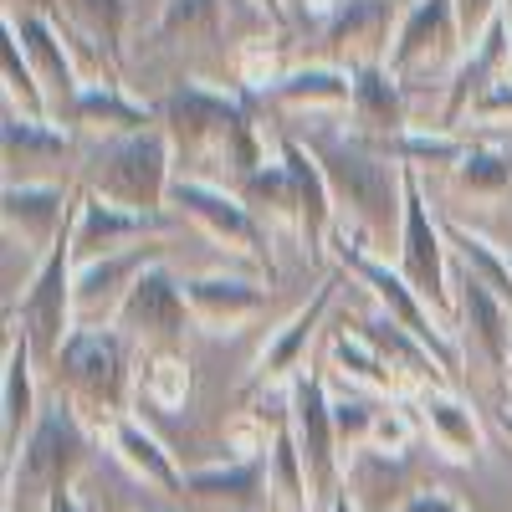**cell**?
Returning a JSON list of instances; mask_svg holds the SVG:
<instances>
[{
  "mask_svg": "<svg viewBox=\"0 0 512 512\" xmlns=\"http://www.w3.org/2000/svg\"><path fill=\"white\" fill-rule=\"evenodd\" d=\"M272 441H277V420L267 425V415H256V410H246L226 425V451L231 456H267Z\"/></svg>",
  "mask_w": 512,
  "mask_h": 512,
  "instance_id": "cell-42",
  "label": "cell"
},
{
  "mask_svg": "<svg viewBox=\"0 0 512 512\" xmlns=\"http://www.w3.org/2000/svg\"><path fill=\"white\" fill-rule=\"evenodd\" d=\"M390 512H466L461 502H456V492H446V487H425V492H415V497H405L400 507H390Z\"/></svg>",
  "mask_w": 512,
  "mask_h": 512,
  "instance_id": "cell-45",
  "label": "cell"
},
{
  "mask_svg": "<svg viewBox=\"0 0 512 512\" xmlns=\"http://www.w3.org/2000/svg\"><path fill=\"white\" fill-rule=\"evenodd\" d=\"M77 190L62 180H6L0 190V221L16 246H26L36 262L72 231Z\"/></svg>",
  "mask_w": 512,
  "mask_h": 512,
  "instance_id": "cell-14",
  "label": "cell"
},
{
  "mask_svg": "<svg viewBox=\"0 0 512 512\" xmlns=\"http://www.w3.org/2000/svg\"><path fill=\"white\" fill-rule=\"evenodd\" d=\"M267 507L272 512H318L313 482H308V461L297 451V436L287 415L277 420V441L267 451Z\"/></svg>",
  "mask_w": 512,
  "mask_h": 512,
  "instance_id": "cell-32",
  "label": "cell"
},
{
  "mask_svg": "<svg viewBox=\"0 0 512 512\" xmlns=\"http://www.w3.org/2000/svg\"><path fill=\"white\" fill-rule=\"evenodd\" d=\"M169 210H180L190 226H200L205 241H216L221 251L241 256V262L262 267L267 277L277 272L272 262V231L262 226V216L221 180H205V175H175L169 185Z\"/></svg>",
  "mask_w": 512,
  "mask_h": 512,
  "instance_id": "cell-9",
  "label": "cell"
},
{
  "mask_svg": "<svg viewBox=\"0 0 512 512\" xmlns=\"http://www.w3.org/2000/svg\"><path fill=\"white\" fill-rule=\"evenodd\" d=\"M0 93H6V108H16V113H36V118H52V103H47V88H41V77H36V67L26 62V52H21V41L6 31V47H0Z\"/></svg>",
  "mask_w": 512,
  "mask_h": 512,
  "instance_id": "cell-37",
  "label": "cell"
},
{
  "mask_svg": "<svg viewBox=\"0 0 512 512\" xmlns=\"http://www.w3.org/2000/svg\"><path fill=\"white\" fill-rule=\"evenodd\" d=\"M128 16H134L128 0H57V21H62L72 52H77V67L88 57L93 67H108L113 77H118V62H123Z\"/></svg>",
  "mask_w": 512,
  "mask_h": 512,
  "instance_id": "cell-23",
  "label": "cell"
},
{
  "mask_svg": "<svg viewBox=\"0 0 512 512\" xmlns=\"http://www.w3.org/2000/svg\"><path fill=\"white\" fill-rule=\"evenodd\" d=\"M308 149L328 175L338 226L369 251H390L405 226V164L359 134H308Z\"/></svg>",
  "mask_w": 512,
  "mask_h": 512,
  "instance_id": "cell-2",
  "label": "cell"
},
{
  "mask_svg": "<svg viewBox=\"0 0 512 512\" xmlns=\"http://www.w3.org/2000/svg\"><path fill=\"white\" fill-rule=\"evenodd\" d=\"M256 216H262L267 231H287L303 241V195H297V180H292V164L282 159V149L267 154V164H256L251 175H241L231 185Z\"/></svg>",
  "mask_w": 512,
  "mask_h": 512,
  "instance_id": "cell-28",
  "label": "cell"
},
{
  "mask_svg": "<svg viewBox=\"0 0 512 512\" xmlns=\"http://www.w3.org/2000/svg\"><path fill=\"white\" fill-rule=\"evenodd\" d=\"M164 262V241L149 236V241H134L123 251H108V256H93V262H77V323H113L123 292L139 282L144 267Z\"/></svg>",
  "mask_w": 512,
  "mask_h": 512,
  "instance_id": "cell-19",
  "label": "cell"
},
{
  "mask_svg": "<svg viewBox=\"0 0 512 512\" xmlns=\"http://www.w3.org/2000/svg\"><path fill=\"white\" fill-rule=\"evenodd\" d=\"M410 405H415L420 431H425V441L436 446L441 461H451V466L482 461V451H487L482 420H477L472 400L456 395V384H425V390L410 395Z\"/></svg>",
  "mask_w": 512,
  "mask_h": 512,
  "instance_id": "cell-21",
  "label": "cell"
},
{
  "mask_svg": "<svg viewBox=\"0 0 512 512\" xmlns=\"http://www.w3.org/2000/svg\"><path fill=\"white\" fill-rule=\"evenodd\" d=\"M139 395L164 415H180L190 405V359L180 349L139 354Z\"/></svg>",
  "mask_w": 512,
  "mask_h": 512,
  "instance_id": "cell-34",
  "label": "cell"
},
{
  "mask_svg": "<svg viewBox=\"0 0 512 512\" xmlns=\"http://www.w3.org/2000/svg\"><path fill=\"white\" fill-rule=\"evenodd\" d=\"M113 328L134 344L139 354L154 349H185V338L195 328V313L185 303V277L169 272V262H154L139 272V282L123 292V303L113 313Z\"/></svg>",
  "mask_w": 512,
  "mask_h": 512,
  "instance_id": "cell-12",
  "label": "cell"
},
{
  "mask_svg": "<svg viewBox=\"0 0 512 512\" xmlns=\"http://www.w3.org/2000/svg\"><path fill=\"white\" fill-rule=\"evenodd\" d=\"M374 415H379V405H374L369 395H359V390H349L344 400H333V425H338L344 461H349L354 451H364V441H369V431H374Z\"/></svg>",
  "mask_w": 512,
  "mask_h": 512,
  "instance_id": "cell-39",
  "label": "cell"
},
{
  "mask_svg": "<svg viewBox=\"0 0 512 512\" xmlns=\"http://www.w3.org/2000/svg\"><path fill=\"white\" fill-rule=\"evenodd\" d=\"M512 72V11H502L472 47L461 52L451 82H446V98H441V113H436V128H456L466 123V108H472L492 82H502Z\"/></svg>",
  "mask_w": 512,
  "mask_h": 512,
  "instance_id": "cell-18",
  "label": "cell"
},
{
  "mask_svg": "<svg viewBox=\"0 0 512 512\" xmlns=\"http://www.w3.org/2000/svg\"><path fill=\"white\" fill-rule=\"evenodd\" d=\"M36 354L26 344V333L6 328V374H0V466H11L26 446V436L41 420L36 400Z\"/></svg>",
  "mask_w": 512,
  "mask_h": 512,
  "instance_id": "cell-22",
  "label": "cell"
},
{
  "mask_svg": "<svg viewBox=\"0 0 512 512\" xmlns=\"http://www.w3.org/2000/svg\"><path fill=\"white\" fill-rule=\"evenodd\" d=\"M456 323L487 354L492 369L512 374V308L466 267H456Z\"/></svg>",
  "mask_w": 512,
  "mask_h": 512,
  "instance_id": "cell-25",
  "label": "cell"
},
{
  "mask_svg": "<svg viewBox=\"0 0 512 512\" xmlns=\"http://www.w3.org/2000/svg\"><path fill=\"white\" fill-rule=\"evenodd\" d=\"M400 6H405V0H400Z\"/></svg>",
  "mask_w": 512,
  "mask_h": 512,
  "instance_id": "cell-48",
  "label": "cell"
},
{
  "mask_svg": "<svg viewBox=\"0 0 512 512\" xmlns=\"http://www.w3.org/2000/svg\"><path fill=\"white\" fill-rule=\"evenodd\" d=\"M41 512H88V507H82L77 487H62V492H52L47 502H41Z\"/></svg>",
  "mask_w": 512,
  "mask_h": 512,
  "instance_id": "cell-46",
  "label": "cell"
},
{
  "mask_svg": "<svg viewBox=\"0 0 512 512\" xmlns=\"http://www.w3.org/2000/svg\"><path fill=\"white\" fill-rule=\"evenodd\" d=\"M344 267H333L323 282H318V292L308 297L303 308H297L282 328H272V338L262 349H256V359H251V374H246V395H272V390H287V384L297 379V369H303V359H308V344L318 338V328H323V318H328V308H333V297H338V287H344Z\"/></svg>",
  "mask_w": 512,
  "mask_h": 512,
  "instance_id": "cell-13",
  "label": "cell"
},
{
  "mask_svg": "<svg viewBox=\"0 0 512 512\" xmlns=\"http://www.w3.org/2000/svg\"><path fill=\"white\" fill-rule=\"evenodd\" d=\"M328 512H359V507H354V502H349V492H338V497H333V507H328Z\"/></svg>",
  "mask_w": 512,
  "mask_h": 512,
  "instance_id": "cell-47",
  "label": "cell"
},
{
  "mask_svg": "<svg viewBox=\"0 0 512 512\" xmlns=\"http://www.w3.org/2000/svg\"><path fill=\"white\" fill-rule=\"evenodd\" d=\"M221 16L226 0H164L159 21H154V41H175V36H221Z\"/></svg>",
  "mask_w": 512,
  "mask_h": 512,
  "instance_id": "cell-38",
  "label": "cell"
},
{
  "mask_svg": "<svg viewBox=\"0 0 512 512\" xmlns=\"http://www.w3.org/2000/svg\"><path fill=\"white\" fill-rule=\"evenodd\" d=\"M195 502H216L236 512H256L267 502V456H226L216 466H195L185 472Z\"/></svg>",
  "mask_w": 512,
  "mask_h": 512,
  "instance_id": "cell-31",
  "label": "cell"
},
{
  "mask_svg": "<svg viewBox=\"0 0 512 512\" xmlns=\"http://www.w3.org/2000/svg\"><path fill=\"white\" fill-rule=\"evenodd\" d=\"M185 303L195 313V328L210 338H231L241 333L251 318H262L272 303V287L262 277H246V272H195L185 277Z\"/></svg>",
  "mask_w": 512,
  "mask_h": 512,
  "instance_id": "cell-17",
  "label": "cell"
},
{
  "mask_svg": "<svg viewBox=\"0 0 512 512\" xmlns=\"http://www.w3.org/2000/svg\"><path fill=\"white\" fill-rule=\"evenodd\" d=\"M466 123L472 128H512V72L502 82H492V88L466 108Z\"/></svg>",
  "mask_w": 512,
  "mask_h": 512,
  "instance_id": "cell-43",
  "label": "cell"
},
{
  "mask_svg": "<svg viewBox=\"0 0 512 512\" xmlns=\"http://www.w3.org/2000/svg\"><path fill=\"white\" fill-rule=\"evenodd\" d=\"M466 134H456V128H436V123H425V128H405V134H395V139H379V149L390 154V159H400V164H410V169H431V164H441V169H451L461 154H466Z\"/></svg>",
  "mask_w": 512,
  "mask_h": 512,
  "instance_id": "cell-36",
  "label": "cell"
},
{
  "mask_svg": "<svg viewBox=\"0 0 512 512\" xmlns=\"http://www.w3.org/2000/svg\"><path fill=\"white\" fill-rule=\"evenodd\" d=\"M282 72H287V67H282L277 47H267V36H262V41H246V47L236 52V77L246 82L251 93H267Z\"/></svg>",
  "mask_w": 512,
  "mask_h": 512,
  "instance_id": "cell-41",
  "label": "cell"
},
{
  "mask_svg": "<svg viewBox=\"0 0 512 512\" xmlns=\"http://www.w3.org/2000/svg\"><path fill=\"white\" fill-rule=\"evenodd\" d=\"M6 31L21 41L26 62L36 67L41 88H47V103H52V118L67 123V113L82 93V67H77V52H72L62 21L41 16V11H6Z\"/></svg>",
  "mask_w": 512,
  "mask_h": 512,
  "instance_id": "cell-15",
  "label": "cell"
},
{
  "mask_svg": "<svg viewBox=\"0 0 512 512\" xmlns=\"http://www.w3.org/2000/svg\"><path fill=\"white\" fill-rule=\"evenodd\" d=\"M400 0H333L323 21V47L338 67H374L390 57Z\"/></svg>",
  "mask_w": 512,
  "mask_h": 512,
  "instance_id": "cell-16",
  "label": "cell"
},
{
  "mask_svg": "<svg viewBox=\"0 0 512 512\" xmlns=\"http://www.w3.org/2000/svg\"><path fill=\"white\" fill-rule=\"evenodd\" d=\"M461 52H466V36L456 21V0H405L384 67L405 88H415V82H441L446 88Z\"/></svg>",
  "mask_w": 512,
  "mask_h": 512,
  "instance_id": "cell-10",
  "label": "cell"
},
{
  "mask_svg": "<svg viewBox=\"0 0 512 512\" xmlns=\"http://www.w3.org/2000/svg\"><path fill=\"white\" fill-rule=\"evenodd\" d=\"M134 344L113 323H77V333L52 359V390L103 436L118 415H128V395L139 390Z\"/></svg>",
  "mask_w": 512,
  "mask_h": 512,
  "instance_id": "cell-3",
  "label": "cell"
},
{
  "mask_svg": "<svg viewBox=\"0 0 512 512\" xmlns=\"http://www.w3.org/2000/svg\"><path fill=\"white\" fill-rule=\"evenodd\" d=\"M88 451H93V425L67 400L47 405L21 456L6 466V512H41L52 492L77 482V472L88 466Z\"/></svg>",
  "mask_w": 512,
  "mask_h": 512,
  "instance_id": "cell-5",
  "label": "cell"
},
{
  "mask_svg": "<svg viewBox=\"0 0 512 512\" xmlns=\"http://www.w3.org/2000/svg\"><path fill=\"white\" fill-rule=\"evenodd\" d=\"M282 113H308V118H338L354 103V72L338 62H308V67H287L272 88L262 93Z\"/></svg>",
  "mask_w": 512,
  "mask_h": 512,
  "instance_id": "cell-24",
  "label": "cell"
},
{
  "mask_svg": "<svg viewBox=\"0 0 512 512\" xmlns=\"http://www.w3.org/2000/svg\"><path fill=\"white\" fill-rule=\"evenodd\" d=\"M180 164L169 134L139 128V134H108L82 149V185L93 195L128 205V210H149V216H169V185H175Z\"/></svg>",
  "mask_w": 512,
  "mask_h": 512,
  "instance_id": "cell-4",
  "label": "cell"
},
{
  "mask_svg": "<svg viewBox=\"0 0 512 512\" xmlns=\"http://www.w3.org/2000/svg\"><path fill=\"white\" fill-rule=\"evenodd\" d=\"M77 256H72V231L31 267L21 297H6V328L26 333L31 354L52 369L62 344L77 333Z\"/></svg>",
  "mask_w": 512,
  "mask_h": 512,
  "instance_id": "cell-6",
  "label": "cell"
},
{
  "mask_svg": "<svg viewBox=\"0 0 512 512\" xmlns=\"http://www.w3.org/2000/svg\"><path fill=\"white\" fill-rule=\"evenodd\" d=\"M420 431V420H415V410H405V405H379V415H374V431H369V441H364V451H374V456H405V446H410V436Z\"/></svg>",
  "mask_w": 512,
  "mask_h": 512,
  "instance_id": "cell-40",
  "label": "cell"
},
{
  "mask_svg": "<svg viewBox=\"0 0 512 512\" xmlns=\"http://www.w3.org/2000/svg\"><path fill=\"white\" fill-rule=\"evenodd\" d=\"M395 267L425 297V308L446 323V333L461 338L446 221L431 210V200H425V190H420V169H410V164H405V226H400V241H395Z\"/></svg>",
  "mask_w": 512,
  "mask_h": 512,
  "instance_id": "cell-7",
  "label": "cell"
},
{
  "mask_svg": "<svg viewBox=\"0 0 512 512\" xmlns=\"http://www.w3.org/2000/svg\"><path fill=\"white\" fill-rule=\"evenodd\" d=\"M451 185L477 200H502L512 190V149L502 144H466V154L451 164Z\"/></svg>",
  "mask_w": 512,
  "mask_h": 512,
  "instance_id": "cell-35",
  "label": "cell"
},
{
  "mask_svg": "<svg viewBox=\"0 0 512 512\" xmlns=\"http://www.w3.org/2000/svg\"><path fill=\"white\" fill-rule=\"evenodd\" d=\"M169 216H149V210H128L113 205L103 195H93L88 185H77V210H72V256L77 262H93V256L123 251L134 241L164 236Z\"/></svg>",
  "mask_w": 512,
  "mask_h": 512,
  "instance_id": "cell-20",
  "label": "cell"
},
{
  "mask_svg": "<svg viewBox=\"0 0 512 512\" xmlns=\"http://www.w3.org/2000/svg\"><path fill=\"white\" fill-rule=\"evenodd\" d=\"M507 379H512V374H507Z\"/></svg>",
  "mask_w": 512,
  "mask_h": 512,
  "instance_id": "cell-49",
  "label": "cell"
},
{
  "mask_svg": "<svg viewBox=\"0 0 512 512\" xmlns=\"http://www.w3.org/2000/svg\"><path fill=\"white\" fill-rule=\"evenodd\" d=\"M333 241H338V267H344L359 287H369V297H374V308H384L395 323H405L425 349H431L436 359H441V369L451 374V384L461 379V349H456V338L446 333V323L425 308V297L405 282V272L400 267H390V262H379V251H369L359 236H349L344 226H333Z\"/></svg>",
  "mask_w": 512,
  "mask_h": 512,
  "instance_id": "cell-8",
  "label": "cell"
},
{
  "mask_svg": "<svg viewBox=\"0 0 512 512\" xmlns=\"http://www.w3.org/2000/svg\"><path fill=\"white\" fill-rule=\"evenodd\" d=\"M287 425L297 436V451L308 461V482L318 497V512L333 507L338 477H344V446H338V425H333V395H328V374L303 364L297 379L287 384Z\"/></svg>",
  "mask_w": 512,
  "mask_h": 512,
  "instance_id": "cell-11",
  "label": "cell"
},
{
  "mask_svg": "<svg viewBox=\"0 0 512 512\" xmlns=\"http://www.w3.org/2000/svg\"><path fill=\"white\" fill-rule=\"evenodd\" d=\"M349 118H354L349 134H359V139H369V144L395 139V134H405V128H410V88H405V82L384 67V62L354 67V103H349Z\"/></svg>",
  "mask_w": 512,
  "mask_h": 512,
  "instance_id": "cell-26",
  "label": "cell"
},
{
  "mask_svg": "<svg viewBox=\"0 0 512 512\" xmlns=\"http://www.w3.org/2000/svg\"><path fill=\"white\" fill-rule=\"evenodd\" d=\"M328 364L349 379V390L390 395V400H405V395H410L405 374L374 349V338H369L359 323H354V328H349V323H338V328L328 333Z\"/></svg>",
  "mask_w": 512,
  "mask_h": 512,
  "instance_id": "cell-29",
  "label": "cell"
},
{
  "mask_svg": "<svg viewBox=\"0 0 512 512\" xmlns=\"http://www.w3.org/2000/svg\"><path fill=\"white\" fill-rule=\"evenodd\" d=\"M154 113H159V128L169 134V144H175L180 175H200L210 164H226L231 185H236L256 164H267L262 128H256L246 98L231 88H210L200 77H185L180 88H169L154 103Z\"/></svg>",
  "mask_w": 512,
  "mask_h": 512,
  "instance_id": "cell-1",
  "label": "cell"
},
{
  "mask_svg": "<svg viewBox=\"0 0 512 512\" xmlns=\"http://www.w3.org/2000/svg\"><path fill=\"white\" fill-rule=\"evenodd\" d=\"M502 11H512V0H456V21H461L466 47H472V41H477Z\"/></svg>",
  "mask_w": 512,
  "mask_h": 512,
  "instance_id": "cell-44",
  "label": "cell"
},
{
  "mask_svg": "<svg viewBox=\"0 0 512 512\" xmlns=\"http://www.w3.org/2000/svg\"><path fill=\"white\" fill-rule=\"evenodd\" d=\"M6 164H47V159H72L77 154V128L57 123V118H36V113H16L6 108Z\"/></svg>",
  "mask_w": 512,
  "mask_h": 512,
  "instance_id": "cell-33",
  "label": "cell"
},
{
  "mask_svg": "<svg viewBox=\"0 0 512 512\" xmlns=\"http://www.w3.org/2000/svg\"><path fill=\"white\" fill-rule=\"evenodd\" d=\"M98 441H108V451L134 472L144 487H154V492H164V497H190V482H185V472L175 466V456L164 451V441L149 431L144 420H134V415H118L108 431L98 436Z\"/></svg>",
  "mask_w": 512,
  "mask_h": 512,
  "instance_id": "cell-27",
  "label": "cell"
},
{
  "mask_svg": "<svg viewBox=\"0 0 512 512\" xmlns=\"http://www.w3.org/2000/svg\"><path fill=\"white\" fill-rule=\"evenodd\" d=\"M159 113L154 103H139L123 93V82H82V93L67 113V128L77 134H93V139H108V134H139V128H154Z\"/></svg>",
  "mask_w": 512,
  "mask_h": 512,
  "instance_id": "cell-30",
  "label": "cell"
}]
</instances>
